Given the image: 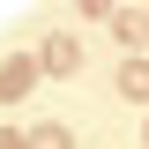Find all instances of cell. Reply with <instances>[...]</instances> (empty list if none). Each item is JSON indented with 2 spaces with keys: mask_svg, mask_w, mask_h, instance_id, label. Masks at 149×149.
I'll use <instances>...</instances> for the list:
<instances>
[{
  "mask_svg": "<svg viewBox=\"0 0 149 149\" xmlns=\"http://www.w3.org/2000/svg\"><path fill=\"white\" fill-rule=\"evenodd\" d=\"M30 82H37V60H8V67H0V97H8V104L30 97Z\"/></svg>",
  "mask_w": 149,
  "mask_h": 149,
  "instance_id": "6da1fadb",
  "label": "cell"
},
{
  "mask_svg": "<svg viewBox=\"0 0 149 149\" xmlns=\"http://www.w3.org/2000/svg\"><path fill=\"white\" fill-rule=\"evenodd\" d=\"M74 60H82V45H74V37H45V60H37V67H52V74H67Z\"/></svg>",
  "mask_w": 149,
  "mask_h": 149,
  "instance_id": "7a4b0ae2",
  "label": "cell"
},
{
  "mask_svg": "<svg viewBox=\"0 0 149 149\" xmlns=\"http://www.w3.org/2000/svg\"><path fill=\"white\" fill-rule=\"evenodd\" d=\"M119 97L149 104V60H127V67H119Z\"/></svg>",
  "mask_w": 149,
  "mask_h": 149,
  "instance_id": "3957f363",
  "label": "cell"
},
{
  "mask_svg": "<svg viewBox=\"0 0 149 149\" xmlns=\"http://www.w3.org/2000/svg\"><path fill=\"white\" fill-rule=\"evenodd\" d=\"M30 149H74V134H67V127H37V134H30Z\"/></svg>",
  "mask_w": 149,
  "mask_h": 149,
  "instance_id": "277c9868",
  "label": "cell"
},
{
  "mask_svg": "<svg viewBox=\"0 0 149 149\" xmlns=\"http://www.w3.org/2000/svg\"><path fill=\"white\" fill-rule=\"evenodd\" d=\"M149 37V15H119V45H142Z\"/></svg>",
  "mask_w": 149,
  "mask_h": 149,
  "instance_id": "5b68a950",
  "label": "cell"
},
{
  "mask_svg": "<svg viewBox=\"0 0 149 149\" xmlns=\"http://www.w3.org/2000/svg\"><path fill=\"white\" fill-rule=\"evenodd\" d=\"M0 149H30V142H15V134H0Z\"/></svg>",
  "mask_w": 149,
  "mask_h": 149,
  "instance_id": "8992f818",
  "label": "cell"
},
{
  "mask_svg": "<svg viewBox=\"0 0 149 149\" xmlns=\"http://www.w3.org/2000/svg\"><path fill=\"white\" fill-rule=\"evenodd\" d=\"M82 8H112V0H82Z\"/></svg>",
  "mask_w": 149,
  "mask_h": 149,
  "instance_id": "52a82bcc",
  "label": "cell"
}]
</instances>
